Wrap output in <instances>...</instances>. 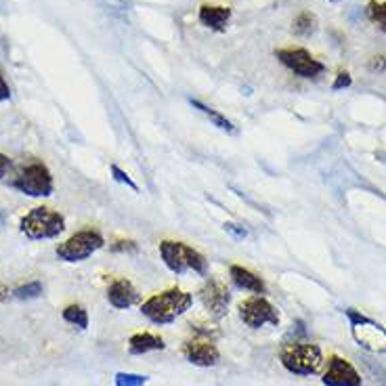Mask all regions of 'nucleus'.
Here are the masks:
<instances>
[{
	"label": "nucleus",
	"mask_w": 386,
	"mask_h": 386,
	"mask_svg": "<svg viewBox=\"0 0 386 386\" xmlns=\"http://www.w3.org/2000/svg\"><path fill=\"white\" fill-rule=\"evenodd\" d=\"M11 170V158L8 156H4V154H0V181L6 176V172Z\"/></svg>",
	"instance_id": "obj_28"
},
{
	"label": "nucleus",
	"mask_w": 386,
	"mask_h": 386,
	"mask_svg": "<svg viewBox=\"0 0 386 386\" xmlns=\"http://www.w3.org/2000/svg\"><path fill=\"white\" fill-rule=\"evenodd\" d=\"M8 296H13V292H11L4 283H0V302H6Z\"/></svg>",
	"instance_id": "obj_30"
},
{
	"label": "nucleus",
	"mask_w": 386,
	"mask_h": 386,
	"mask_svg": "<svg viewBox=\"0 0 386 386\" xmlns=\"http://www.w3.org/2000/svg\"><path fill=\"white\" fill-rule=\"evenodd\" d=\"M8 99H11V86L6 84V80H4V76L0 72V103L2 101H8Z\"/></svg>",
	"instance_id": "obj_27"
},
{
	"label": "nucleus",
	"mask_w": 386,
	"mask_h": 386,
	"mask_svg": "<svg viewBox=\"0 0 386 386\" xmlns=\"http://www.w3.org/2000/svg\"><path fill=\"white\" fill-rule=\"evenodd\" d=\"M351 84H353L351 74H348V72H340V74L336 76L334 84H331V91H342V89H348Z\"/></svg>",
	"instance_id": "obj_24"
},
{
	"label": "nucleus",
	"mask_w": 386,
	"mask_h": 386,
	"mask_svg": "<svg viewBox=\"0 0 386 386\" xmlns=\"http://www.w3.org/2000/svg\"><path fill=\"white\" fill-rule=\"evenodd\" d=\"M344 315L348 317L351 334L361 348L370 353H386V330L378 322L361 315L355 309H344Z\"/></svg>",
	"instance_id": "obj_7"
},
{
	"label": "nucleus",
	"mask_w": 386,
	"mask_h": 386,
	"mask_svg": "<svg viewBox=\"0 0 386 386\" xmlns=\"http://www.w3.org/2000/svg\"><path fill=\"white\" fill-rule=\"evenodd\" d=\"M368 19L376 23L382 32H386V2L370 0L368 2Z\"/></svg>",
	"instance_id": "obj_20"
},
{
	"label": "nucleus",
	"mask_w": 386,
	"mask_h": 386,
	"mask_svg": "<svg viewBox=\"0 0 386 386\" xmlns=\"http://www.w3.org/2000/svg\"><path fill=\"white\" fill-rule=\"evenodd\" d=\"M292 30H294L296 36H311V34H315V30H317V17H315L311 11H305V13H300V15L294 19Z\"/></svg>",
	"instance_id": "obj_19"
},
{
	"label": "nucleus",
	"mask_w": 386,
	"mask_h": 386,
	"mask_svg": "<svg viewBox=\"0 0 386 386\" xmlns=\"http://www.w3.org/2000/svg\"><path fill=\"white\" fill-rule=\"evenodd\" d=\"M370 69H386V57H374L372 63H370Z\"/></svg>",
	"instance_id": "obj_29"
},
{
	"label": "nucleus",
	"mask_w": 386,
	"mask_h": 386,
	"mask_svg": "<svg viewBox=\"0 0 386 386\" xmlns=\"http://www.w3.org/2000/svg\"><path fill=\"white\" fill-rule=\"evenodd\" d=\"M198 296H200L204 309H206L215 319H221V317H225V315L229 313L231 292H229V288H227L222 281H219V279L208 277V279L204 281V285L200 288Z\"/></svg>",
	"instance_id": "obj_11"
},
{
	"label": "nucleus",
	"mask_w": 386,
	"mask_h": 386,
	"mask_svg": "<svg viewBox=\"0 0 386 386\" xmlns=\"http://www.w3.org/2000/svg\"><path fill=\"white\" fill-rule=\"evenodd\" d=\"M63 322H67L69 326H76L78 330H86L89 328V311L82 305H67L61 311Z\"/></svg>",
	"instance_id": "obj_18"
},
{
	"label": "nucleus",
	"mask_w": 386,
	"mask_h": 386,
	"mask_svg": "<svg viewBox=\"0 0 386 386\" xmlns=\"http://www.w3.org/2000/svg\"><path fill=\"white\" fill-rule=\"evenodd\" d=\"M326 386H361V376L359 372L342 357H331L328 361V370L322 378Z\"/></svg>",
	"instance_id": "obj_12"
},
{
	"label": "nucleus",
	"mask_w": 386,
	"mask_h": 386,
	"mask_svg": "<svg viewBox=\"0 0 386 386\" xmlns=\"http://www.w3.org/2000/svg\"><path fill=\"white\" fill-rule=\"evenodd\" d=\"M331 2H338V0H331Z\"/></svg>",
	"instance_id": "obj_32"
},
{
	"label": "nucleus",
	"mask_w": 386,
	"mask_h": 386,
	"mask_svg": "<svg viewBox=\"0 0 386 386\" xmlns=\"http://www.w3.org/2000/svg\"><path fill=\"white\" fill-rule=\"evenodd\" d=\"M237 311H239V319L252 330H261L263 326H279V311L265 296L254 294L242 300L237 305Z\"/></svg>",
	"instance_id": "obj_8"
},
{
	"label": "nucleus",
	"mask_w": 386,
	"mask_h": 386,
	"mask_svg": "<svg viewBox=\"0 0 386 386\" xmlns=\"http://www.w3.org/2000/svg\"><path fill=\"white\" fill-rule=\"evenodd\" d=\"M113 382H115V386H145L149 382V376L130 374V372H118Z\"/></svg>",
	"instance_id": "obj_22"
},
{
	"label": "nucleus",
	"mask_w": 386,
	"mask_h": 386,
	"mask_svg": "<svg viewBox=\"0 0 386 386\" xmlns=\"http://www.w3.org/2000/svg\"><path fill=\"white\" fill-rule=\"evenodd\" d=\"M164 348H166L164 338L158 336V334H152V331L135 334V336H130V340H128V353H130V355H147V353L164 351Z\"/></svg>",
	"instance_id": "obj_16"
},
{
	"label": "nucleus",
	"mask_w": 386,
	"mask_h": 386,
	"mask_svg": "<svg viewBox=\"0 0 386 386\" xmlns=\"http://www.w3.org/2000/svg\"><path fill=\"white\" fill-rule=\"evenodd\" d=\"M0 222H2V215H0Z\"/></svg>",
	"instance_id": "obj_31"
},
{
	"label": "nucleus",
	"mask_w": 386,
	"mask_h": 386,
	"mask_svg": "<svg viewBox=\"0 0 386 386\" xmlns=\"http://www.w3.org/2000/svg\"><path fill=\"white\" fill-rule=\"evenodd\" d=\"M11 187L28 198H51L55 191L53 174L42 162H32L23 166L17 176L11 181Z\"/></svg>",
	"instance_id": "obj_6"
},
{
	"label": "nucleus",
	"mask_w": 386,
	"mask_h": 386,
	"mask_svg": "<svg viewBox=\"0 0 386 386\" xmlns=\"http://www.w3.org/2000/svg\"><path fill=\"white\" fill-rule=\"evenodd\" d=\"M160 259L166 265V269L174 276H183L193 271L195 276L206 277L208 276V261L204 254H200L195 248L183 244V242H174V239H164L160 242Z\"/></svg>",
	"instance_id": "obj_2"
},
{
	"label": "nucleus",
	"mask_w": 386,
	"mask_h": 386,
	"mask_svg": "<svg viewBox=\"0 0 386 386\" xmlns=\"http://www.w3.org/2000/svg\"><path fill=\"white\" fill-rule=\"evenodd\" d=\"M110 172H111V178H113L115 183H120V185H126L128 189H132L135 193H139V185H137V183L130 178V174H128L126 170H122L120 166L111 164Z\"/></svg>",
	"instance_id": "obj_23"
},
{
	"label": "nucleus",
	"mask_w": 386,
	"mask_h": 386,
	"mask_svg": "<svg viewBox=\"0 0 386 386\" xmlns=\"http://www.w3.org/2000/svg\"><path fill=\"white\" fill-rule=\"evenodd\" d=\"M19 231L32 242L55 239L65 231V219L61 212H57L49 206H38V208H32L28 215L21 217Z\"/></svg>",
	"instance_id": "obj_4"
},
{
	"label": "nucleus",
	"mask_w": 386,
	"mask_h": 386,
	"mask_svg": "<svg viewBox=\"0 0 386 386\" xmlns=\"http://www.w3.org/2000/svg\"><path fill=\"white\" fill-rule=\"evenodd\" d=\"M111 250L113 252H128V250H137V244L135 242H130V239H126V242H115L113 246H111Z\"/></svg>",
	"instance_id": "obj_26"
},
{
	"label": "nucleus",
	"mask_w": 386,
	"mask_h": 386,
	"mask_svg": "<svg viewBox=\"0 0 386 386\" xmlns=\"http://www.w3.org/2000/svg\"><path fill=\"white\" fill-rule=\"evenodd\" d=\"M193 305V294L181 290V288H170L160 294L149 296L141 305V313L156 326L172 324L176 317L185 315Z\"/></svg>",
	"instance_id": "obj_1"
},
{
	"label": "nucleus",
	"mask_w": 386,
	"mask_h": 386,
	"mask_svg": "<svg viewBox=\"0 0 386 386\" xmlns=\"http://www.w3.org/2000/svg\"><path fill=\"white\" fill-rule=\"evenodd\" d=\"M198 19L204 28L212 32H225L227 23L231 19V8L229 6H217V4H202Z\"/></svg>",
	"instance_id": "obj_15"
},
{
	"label": "nucleus",
	"mask_w": 386,
	"mask_h": 386,
	"mask_svg": "<svg viewBox=\"0 0 386 386\" xmlns=\"http://www.w3.org/2000/svg\"><path fill=\"white\" fill-rule=\"evenodd\" d=\"M183 355L191 365H198V368H212L221 359V353L215 346L210 331L202 328H195V336L183 344Z\"/></svg>",
	"instance_id": "obj_9"
},
{
	"label": "nucleus",
	"mask_w": 386,
	"mask_h": 386,
	"mask_svg": "<svg viewBox=\"0 0 386 386\" xmlns=\"http://www.w3.org/2000/svg\"><path fill=\"white\" fill-rule=\"evenodd\" d=\"M139 300H141V294L132 285L130 279H124V277L113 279L110 283V288H108V302L113 309L124 311V309H130L132 305H137Z\"/></svg>",
	"instance_id": "obj_13"
},
{
	"label": "nucleus",
	"mask_w": 386,
	"mask_h": 386,
	"mask_svg": "<svg viewBox=\"0 0 386 386\" xmlns=\"http://www.w3.org/2000/svg\"><path fill=\"white\" fill-rule=\"evenodd\" d=\"M276 57L281 65H285L300 78H317L326 69L324 63L317 61L307 49H279L276 51Z\"/></svg>",
	"instance_id": "obj_10"
},
{
	"label": "nucleus",
	"mask_w": 386,
	"mask_h": 386,
	"mask_svg": "<svg viewBox=\"0 0 386 386\" xmlns=\"http://www.w3.org/2000/svg\"><path fill=\"white\" fill-rule=\"evenodd\" d=\"M222 227H225V231H227V233H231L235 239H244V237H248V229H246V227H242V225H235V222H225Z\"/></svg>",
	"instance_id": "obj_25"
},
{
	"label": "nucleus",
	"mask_w": 386,
	"mask_h": 386,
	"mask_svg": "<svg viewBox=\"0 0 386 386\" xmlns=\"http://www.w3.org/2000/svg\"><path fill=\"white\" fill-rule=\"evenodd\" d=\"M189 103H191L198 111H202L217 128H221L222 132H229V135H235V132H237L235 124H233L231 120H227V118H225L222 113H219L217 110H212V108H208V106H204L202 101H195V99H189Z\"/></svg>",
	"instance_id": "obj_17"
},
{
	"label": "nucleus",
	"mask_w": 386,
	"mask_h": 386,
	"mask_svg": "<svg viewBox=\"0 0 386 386\" xmlns=\"http://www.w3.org/2000/svg\"><path fill=\"white\" fill-rule=\"evenodd\" d=\"M106 246V237L97 229H82L69 235L55 248V254L63 263H82L97 254Z\"/></svg>",
	"instance_id": "obj_5"
},
{
	"label": "nucleus",
	"mask_w": 386,
	"mask_h": 386,
	"mask_svg": "<svg viewBox=\"0 0 386 386\" xmlns=\"http://www.w3.org/2000/svg\"><path fill=\"white\" fill-rule=\"evenodd\" d=\"M229 277L233 281L235 288L244 290V292H252V294H259V296H265L267 294V285L261 277L256 273H252L250 269L242 267V265H231L229 267Z\"/></svg>",
	"instance_id": "obj_14"
},
{
	"label": "nucleus",
	"mask_w": 386,
	"mask_h": 386,
	"mask_svg": "<svg viewBox=\"0 0 386 386\" xmlns=\"http://www.w3.org/2000/svg\"><path fill=\"white\" fill-rule=\"evenodd\" d=\"M279 361L290 374L311 376V374L319 372V368L324 363V355L317 344L305 342V340H294V342H285L281 346Z\"/></svg>",
	"instance_id": "obj_3"
},
{
	"label": "nucleus",
	"mask_w": 386,
	"mask_h": 386,
	"mask_svg": "<svg viewBox=\"0 0 386 386\" xmlns=\"http://www.w3.org/2000/svg\"><path fill=\"white\" fill-rule=\"evenodd\" d=\"M13 296L17 300H34V298H40L42 296V283L40 281L23 283V285H19V288L13 290Z\"/></svg>",
	"instance_id": "obj_21"
}]
</instances>
